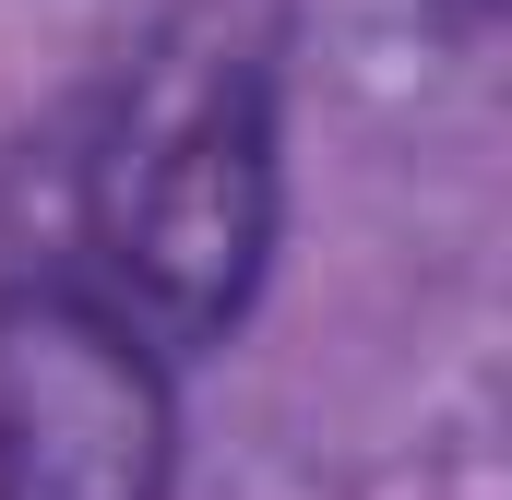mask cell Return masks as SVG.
I'll list each match as a JSON object with an SVG mask.
<instances>
[{
    "label": "cell",
    "mask_w": 512,
    "mask_h": 500,
    "mask_svg": "<svg viewBox=\"0 0 512 500\" xmlns=\"http://www.w3.org/2000/svg\"><path fill=\"white\" fill-rule=\"evenodd\" d=\"M84 227L108 274L96 298L131 310L143 346H203L251 310L274 262V84L251 48L191 36L131 72Z\"/></svg>",
    "instance_id": "6da1fadb"
},
{
    "label": "cell",
    "mask_w": 512,
    "mask_h": 500,
    "mask_svg": "<svg viewBox=\"0 0 512 500\" xmlns=\"http://www.w3.org/2000/svg\"><path fill=\"white\" fill-rule=\"evenodd\" d=\"M179 405L155 346L72 274L0 286V500H167Z\"/></svg>",
    "instance_id": "7a4b0ae2"
}]
</instances>
